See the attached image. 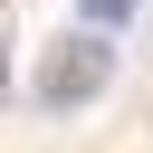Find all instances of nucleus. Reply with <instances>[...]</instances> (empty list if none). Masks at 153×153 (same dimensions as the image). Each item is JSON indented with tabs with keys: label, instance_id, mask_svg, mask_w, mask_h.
Listing matches in <instances>:
<instances>
[{
	"label": "nucleus",
	"instance_id": "f257e3e1",
	"mask_svg": "<svg viewBox=\"0 0 153 153\" xmlns=\"http://www.w3.org/2000/svg\"><path fill=\"white\" fill-rule=\"evenodd\" d=\"M105 76H115V48H105V38H67V48L38 67V96H48V105H86Z\"/></svg>",
	"mask_w": 153,
	"mask_h": 153
},
{
	"label": "nucleus",
	"instance_id": "f03ea898",
	"mask_svg": "<svg viewBox=\"0 0 153 153\" xmlns=\"http://www.w3.org/2000/svg\"><path fill=\"white\" fill-rule=\"evenodd\" d=\"M86 19H96V29H115V19H134V0H86Z\"/></svg>",
	"mask_w": 153,
	"mask_h": 153
}]
</instances>
